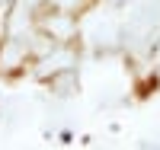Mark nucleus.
<instances>
[{
    "mask_svg": "<svg viewBox=\"0 0 160 150\" xmlns=\"http://www.w3.org/2000/svg\"><path fill=\"white\" fill-rule=\"evenodd\" d=\"M22 54H26V45L16 42V38H10L3 45V51H0V67H3V70H13V67L22 61Z\"/></svg>",
    "mask_w": 160,
    "mask_h": 150,
    "instance_id": "obj_1",
    "label": "nucleus"
},
{
    "mask_svg": "<svg viewBox=\"0 0 160 150\" xmlns=\"http://www.w3.org/2000/svg\"><path fill=\"white\" fill-rule=\"evenodd\" d=\"M45 29L55 35V38H68L74 32V19L71 16H48L45 19Z\"/></svg>",
    "mask_w": 160,
    "mask_h": 150,
    "instance_id": "obj_2",
    "label": "nucleus"
},
{
    "mask_svg": "<svg viewBox=\"0 0 160 150\" xmlns=\"http://www.w3.org/2000/svg\"><path fill=\"white\" fill-rule=\"evenodd\" d=\"M38 3V0H19V7H16V16H13V22H10V29L16 32V29H22V19H29V10Z\"/></svg>",
    "mask_w": 160,
    "mask_h": 150,
    "instance_id": "obj_4",
    "label": "nucleus"
},
{
    "mask_svg": "<svg viewBox=\"0 0 160 150\" xmlns=\"http://www.w3.org/2000/svg\"><path fill=\"white\" fill-rule=\"evenodd\" d=\"M71 61H74L71 54H68V51H61V54H55V58H45L42 67H38V74H42V77H45V74H55V70H61V67H64V64H71Z\"/></svg>",
    "mask_w": 160,
    "mask_h": 150,
    "instance_id": "obj_3",
    "label": "nucleus"
},
{
    "mask_svg": "<svg viewBox=\"0 0 160 150\" xmlns=\"http://www.w3.org/2000/svg\"><path fill=\"white\" fill-rule=\"evenodd\" d=\"M51 3H55V7H61V10H77L80 3H83V0H51Z\"/></svg>",
    "mask_w": 160,
    "mask_h": 150,
    "instance_id": "obj_5",
    "label": "nucleus"
}]
</instances>
